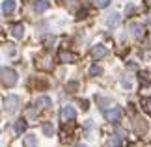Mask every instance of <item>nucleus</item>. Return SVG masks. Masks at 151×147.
Returning a JSON list of instances; mask_svg holds the SVG:
<instances>
[{"mask_svg":"<svg viewBox=\"0 0 151 147\" xmlns=\"http://www.w3.org/2000/svg\"><path fill=\"white\" fill-rule=\"evenodd\" d=\"M108 2H110V0H95V6H97V8H104Z\"/></svg>","mask_w":151,"mask_h":147,"instance_id":"20","label":"nucleus"},{"mask_svg":"<svg viewBox=\"0 0 151 147\" xmlns=\"http://www.w3.org/2000/svg\"><path fill=\"white\" fill-rule=\"evenodd\" d=\"M101 73H103V69H101V67H97V65H93V67L90 69V75H91V76H95V75H101Z\"/></svg>","mask_w":151,"mask_h":147,"instance_id":"18","label":"nucleus"},{"mask_svg":"<svg viewBox=\"0 0 151 147\" xmlns=\"http://www.w3.org/2000/svg\"><path fill=\"white\" fill-rule=\"evenodd\" d=\"M60 60L63 63H75V62H77V56H75L73 52H65V50H63V52H60Z\"/></svg>","mask_w":151,"mask_h":147,"instance_id":"8","label":"nucleus"},{"mask_svg":"<svg viewBox=\"0 0 151 147\" xmlns=\"http://www.w3.org/2000/svg\"><path fill=\"white\" fill-rule=\"evenodd\" d=\"M22 145L24 147H37V138L34 136V134H28V136H24V140H22Z\"/></svg>","mask_w":151,"mask_h":147,"instance_id":"10","label":"nucleus"},{"mask_svg":"<svg viewBox=\"0 0 151 147\" xmlns=\"http://www.w3.org/2000/svg\"><path fill=\"white\" fill-rule=\"evenodd\" d=\"M106 24L108 26H118L119 24V13H116V11H114V13H110L108 19H106Z\"/></svg>","mask_w":151,"mask_h":147,"instance_id":"12","label":"nucleus"},{"mask_svg":"<svg viewBox=\"0 0 151 147\" xmlns=\"http://www.w3.org/2000/svg\"><path fill=\"white\" fill-rule=\"evenodd\" d=\"M119 145H121V140H119V136H112V138H110L108 147H119Z\"/></svg>","mask_w":151,"mask_h":147,"instance_id":"16","label":"nucleus"},{"mask_svg":"<svg viewBox=\"0 0 151 147\" xmlns=\"http://www.w3.org/2000/svg\"><path fill=\"white\" fill-rule=\"evenodd\" d=\"M43 132L47 134V136H52V134H54V127L47 123V125H43Z\"/></svg>","mask_w":151,"mask_h":147,"instance_id":"17","label":"nucleus"},{"mask_svg":"<svg viewBox=\"0 0 151 147\" xmlns=\"http://www.w3.org/2000/svg\"><path fill=\"white\" fill-rule=\"evenodd\" d=\"M15 9V2L13 0H6V2H2V13H11V11Z\"/></svg>","mask_w":151,"mask_h":147,"instance_id":"11","label":"nucleus"},{"mask_svg":"<svg viewBox=\"0 0 151 147\" xmlns=\"http://www.w3.org/2000/svg\"><path fill=\"white\" fill-rule=\"evenodd\" d=\"M34 9H36V13H43V11L49 9V2H47V0H36Z\"/></svg>","mask_w":151,"mask_h":147,"instance_id":"9","label":"nucleus"},{"mask_svg":"<svg viewBox=\"0 0 151 147\" xmlns=\"http://www.w3.org/2000/svg\"><path fill=\"white\" fill-rule=\"evenodd\" d=\"M2 84L8 86V87L17 84V73L13 71V69H9V67H4L2 69Z\"/></svg>","mask_w":151,"mask_h":147,"instance_id":"1","label":"nucleus"},{"mask_svg":"<svg viewBox=\"0 0 151 147\" xmlns=\"http://www.w3.org/2000/svg\"><path fill=\"white\" fill-rule=\"evenodd\" d=\"M129 30L132 32V36H134V37H142L144 32H146V28H144L140 22H132V24L129 26Z\"/></svg>","mask_w":151,"mask_h":147,"instance_id":"6","label":"nucleus"},{"mask_svg":"<svg viewBox=\"0 0 151 147\" xmlns=\"http://www.w3.org/2000/svg\"><path fill=\"white\" fill-rule=\"evenodd\" d=\"M132 125H134V131L136 132H146L147 131V123H146V119H142V117H134Z\"/></svg>","mask_w":151,"mask_h":147,"instance_id":"7","label":"nucleus"},{"mask_svg":"<svg viewBox=\"0 0 151 147\" xmlns=\"http://www.w3.org/2000/svg\"><path fill=\"white\" fill-rule=\"evenodd\" d=\"M19 104H21V99H19V97H17V95H9V97L4 101V108L8 110L9 114H13V112H17Z\"/></svg>","mask_w":151,"mask_h":147,"instance_id":"3","label":"nucleus"},{"mask_svg":"<svg viewBox=\"0 0 151 147\" xmlns=\"http://www.w3.org/2000/svg\"><path fill=\"white\" fill-rule=\"evenodd\" d=\"M36 106L49 108V106H50V99H49V97H37V99H36Z\"/></svg>","mask_w":151,"mask_h":147,"instance_id":"14","label":"nucleus"},{"mask_svg":"<svg viewBox=\"0 0 151 147\" xmlns=\"http://www.w3.org/2000/svg\"><path fill=\"white\" fill-rule=\"evenodd\" d=\"M6 50L9 52V56H15V47L13 45H6Z\"/></svg>","mask_w":151,"mask_h":147,"instance_id":"21","label":"nucleus"},{"mask_svg":"<svg viewBox=\"0 0 151 147\" xmlns=\"http://www.w3.org/2000/svg\"><path fill=\"white\" fill-rule=\"evenodd\" d=\"M75 147H86V145H82V143H78V145H75Z\"/></svg>","mask_w":151,"mask_h":147,"instance_id":"24","label":"nucleus"},{"mask_svg":"<svg viewBox=\"0 0 151 147\" xmlns=\"http://www.w3.org/2000/svg\"><path fill=\"white\" fill-rule=\"evenodd\" d=\"M149 21H151V19H149Z\"/></svg>","mask_w":151,"mask_h":147,"instance_id":"25","label":"nucleus"},{"mask_svg":"<svg viewBox=\"0 0 151 147\" xmlns=\"http://www.w3.org/2000/svg\"><path fill=\"white\" fill-rule=\"evenodd\" d=\"M104 117H106V121H119V117H121V108L119 106H112V108H108V110H104Z\"/></svg>","mask_w":151,"mask_h":147,"instance_id":"4","label":"nucleus"},{"mask_svg":"<svg viewBox=\"0 0 151 147\" xmlns=\"http://www.w3.org/2000/svg\"><path fill=\"white\" fill-rule=\"evenodd\" d=\"M108 54V50H106V47H103V45H95L93 49H91V56L97 58V60H101V58H104Z\"/></svg>","mask_w":151,"mask_h":147,"instance_id":"5","label":"nucleus"},{"mask_svg":"<svg viewBox=\"0 0 151 147\" xmlns=\"http://www.w3.org/2000/svg\"><path fill=\"white\" fill-rule=\"evenodd\" d=\"M67 90L73 93L75 90H77V82H69V84H67Z\"/></svg>","mask_w":151,"mask_h":147,"instance_id":"22","label":"nucleus"},{"mask_svg":"<svg viewBox=\"0 0 151 147\" xmlns=\"http://www.w3.org/2000/svg\"><path fill=\"white\" fill-rule=\"evenodd\" d=\"M121 84H123L125 87H131V86H132V84H131V80H129V78H123V80H121Z\"/></svg>","mask_w":151,"mask_h":147,"instance_id":"23","label":"nucleus"},{"mask_svg":"<svg viewBox=\"0 0 151 147\" xmlns=\"http://www.w3.org/2000/svg\"><path fill=\"white\" fill-rule=\"evenodd\" d=\"M11 32H13V36L15 37H22V36H24V26H22V24H15V26H11Z\"/></svg>","mask_w":151,"mask_h":147,"instance_id":"13","label":"nucleus"},{"mask_svg":"<svg viewBox=\"0 0 151 147\" xmlns=\"http://www.w3.org/2000/svg\"><path fill=\"white\" fill-rule=\"evenodd\" d=\"M142 104H144V108H146V112H149V114H151V99H144Z\"/></svg>","mask_w":151,"mask_h":147,"instance_id":"19","label":"nucleus"},{"mask_svg":"<svg viewBox=\"0 0 151 147\" xmlns=\"http://www.w3.org/2000/svg\"><path fill=\"white\" fill-rule=\"evenodd\" d=\"M75 117H77V112H75V108L73 106H62V110H60V119L63 121V123H71Z\"/></svg>","mask_w":151,"mask_h":147,"instance_id":"2","label":"nucleus"},{"mask_svg":"<svg viewBox=\"0 0 151 147\" xmlns=\"http://www.w3.org/2000/svg\"><path fill=\"white\" fill-rule=\"evenodd\" d=\"M24 128H26V123L22 121V119L15 123V134H19V136H21V134L24 132Z\"/></svg>","mask_w":151,"mask_h":147,"instance_id":"15","label":"nucleus"}]
</instances>
